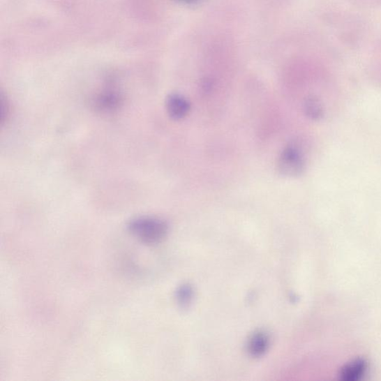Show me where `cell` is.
Returning a JSON list of instances; mask_svg holds the SVG:
<instances>
[{
    "label": "cell",
    "instance_id": "obj_1",
    "mask_svg": "<svg viewBox=\"0 0 381 381\" xmlns=\"http://www.w3.org/2000/svg\"><path fill=\"white\" fill-rule=\"evenodd\" d=\"M128 229L134 237L147 244L160 243L169 231L164 221L152 217L133 218L128 223Z\"/></svg>",
    "mask_w": 381,
    "mask_h": 381
},
{
    "label": "cell",
    "instance_id": "obj_2",
    "mask_svg": "<svg viewBox=\"0 0 381 381\" xmlns=\"http://www.w3.org/2000/svg\"><path fill=\"white\" fill-rule=\"evenodd\" d=\"M301 156L297 150L293 148L285 149L280 156L278 162V170L284 176L294 177L300 174L302 170Z\"/></svg>",
    "mask_w": 381,
    "mask_h": 381
},
{
    "label": "cell",
    "instance_id": "obj_3",
    "mask_svg": "<svg viewBox=\"0 0 381 381\" xmlns=\"http://www.w3.org/2000/svg\"><path fill=\"white\" fill-rule=\"evenodd\" d=\"M166 108L171 118L178 120L185 117L189 110L188 100L181 95L172 94L167 98Z\"/></svg>",
    "mask_w": 381,
    "mask_h": 381
},
{
    "label": "cell",
    "instance_id": "obj_4",
    "mask_svg": "<svg viewBox=\"0 0 381 381\" xmlns=\"http://www.w3.org/2000/svg\"><path fill=\"white\" fill-rule=\"evenodd\" d=\"M121 102V96L114 91H107L97 96L94 100V105L99 110H114Z\"/></svg>",
    "mask_w": 381,
    "mask_h": 381
},
{
    "label": "cell",
    "instance_id": "obj_5",
    "mask_svg": "<svg viewBox=\"0 0 381 381\" xmlns=\"http://www.w3.org/2000/svg\"><path fill=\"white\" fill-rule=\"evenodd\" d=\"M268 346V336L264 332L259 331L252 335L248 343V350L253 357H261L267 352Z\"/></svg>",
    "mask_w": 381,
    "mask_h": 381
},
{
    "label": "cell",
    "instance_id": "obj_6",
    "mask_svg": "<svg viewBox=\"0 0 381 381\" xmlns=\"http://www.w3.org/2000/svg\"><path fill=\"white\" fill-rule=\"evenodd\" d=\"M365 369L366 363L364 361H356L343 369L342 376L344 380H354L361 377Z\"/></svg>",
    "mask_w": 381,
    "mask_h": 381
},
{
    "label": "cell",
    "instance_id": "obj_7",
    "mask_svg": "<svg viewBox=\"0 0 381 381\" xmlns=\"http://www.w3.org/2000/svg\"><path fill=\"white\" fill-rule=\"evenodd\" d=\"M193 297V290L188 285H184L177 291V299L182 306H187Z\"/></svg>",
    "mask_w": 381,
    "mask_h": 381
},
{
    "label": "cell",
    "instance_id": "obj_8",
    "mask_svg": "<svg viewBox=\"0 0 381 381\" xmlns=\"http://www.w3.org/2000/svg\"><path fill=\"white\" fill-rule=\"evenodd\" d=\"M182 1H185V2H193V1H195V0H182Z\"/></svg>",
    "mask_w": 381,
    "mask_h": 381
}]
</instances>
